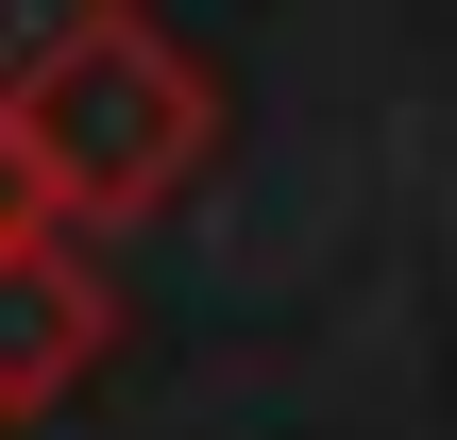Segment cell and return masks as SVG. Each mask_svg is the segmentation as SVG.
<instances>
[{"label":"cell","instance_id":"obj_1","mask_svg":"<svg viewBox=\"0 0 457 440\" xmlns=\"http://www.w3.org/2000/svg\"><path fill=\"white\" fill-rule=\"evenodd\" d=\"M0 119H17V153H34V187H51L68 237L153 220V203L220 153V85H204V51H187L153 0H68V17L0 68Z\"/></svg>","mask_w":457,"mask_h":440},{"label":"cell","instance_id":"obj_2","mask_svg":"<svg viewBox=\"0 0 457 440\" xmlns=\"http://www.w3.org/2000/svg\"><path fill=\"white\" fill-rule=\"evenodd\" d=\"M102 339H119V288H102V254H85V237L0 254V424L68 407V390L102 373Z\"/></svg>","mask_w":457,"mask_h":440},{"label":"cell","instance_id":"obj_3","mask_svg":"<svg viewBox=\"0 0 457 440\" xmlns=\"http://www.w3.org/2000/svg\"><path fill=\"white\" fill-rule=\"evenodd\" d=\"M34 237H68V220H51V187H34V153H17V119H0V254H34Z\"/></svg>","mask_w":457,"mask_h":440}]
</instances>
